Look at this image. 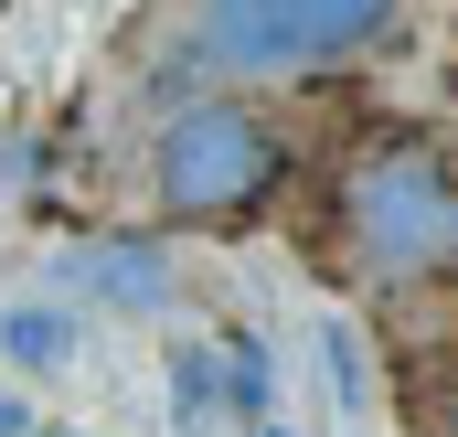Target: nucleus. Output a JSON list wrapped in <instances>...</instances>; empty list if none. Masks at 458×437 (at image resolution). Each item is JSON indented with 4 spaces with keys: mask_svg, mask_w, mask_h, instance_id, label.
I'll return each instance as SVG.
<instances>
[{
    "mask_svg": "<svg viewBox=\"0 0 458 437\" xmlns=\"http://www.w3.org/2000/svg\"><path fill=\"white\" fill-rule=\"evenodd\" d=\"M342 235H352V256H362V278H384V288L448 278L458 267V171L427 139H373V150H352Z\"/></svg>",
    "mask_w": 458,
    "mask_h": 437,
    "instance_id": "f257e3e1",
    "label": "nucleus"
},
{
    "mask_svg": "<svg viewBox=\"0 0 458 437\" xmlns=\"http://www.w3.org/2000/svg\"><path fill=\"white\" fill-rule=\"evenodd\" d=\"M256 437H277V427H256Z\"/></svg>",
    "mask_w": 458,
    "mask_h": 437,
    "instance_id": "0eeeda50",
    "label": "nucleus"
},
{
    "mask_svg": "<svg viewBox=\"0 0 458 437\" xmlns=\"http://www.w3.org/2000/svg\"><path fill=\"white\" fill-rule=\"evenodd\" d=\"M277 171H288V150H277V128L245 107H182L160 128V150H149V193H160V214L182 224H225L245 203H267L277 193Z\"/></svg>",
    "mask_w": 458,
    "mask_h": 437,
    "instance_id": "f03ea898",
    "label": "nucleus"
},
{
    "mask_svg": "<svg viewBox=\"0 0 458 437\" xmlns=\"http://www.w3.org/2000/svg\"><path fill=\"white\" fill-rule=\"evenodd\" d=\"M394 21V0H203V54L234 75H310L342 64Z\"/></svg>",
    "mask_w": 458,
    "mask_h": 437,
    "instance_id": "7ed1b4c3",
    "label": "nucleus"
},
{
    "mask_svg": "<svg viewBox=\"0 0 458 437\" xmlns=\"http://www.w3.org/2000/svg\"><path fill=\"white\" fill-rule=\"evenodd\" d=\"M32 427V416H21V395H0V437H21Z\"/></svg>",
    "mask_w": 458,
    "mask_h": 437,
    "instance_id": "423d86ee",
    "label": "nucleus"
},
{
    "mask_svg": "<svg viewBox=\"0 0 458 437\" xmlns=\"http://www.w3.org/2000/svg\"><path fill=\"white\" fill-rule=\"evenodd\" d=\"M86 278L107 288L117 310H149V299H160V267H149L139 245H107V256H86Z\"/></svg>",
    "mask_w": 458,
    "mask_h": 437,
    "instance_id": "20e7f679",
    "label": "nucleus"
},
{
    "mask_svg": "<svg viewBox=\"0 0 458 437\" xmlns=\"http://www.w3.org/2000/svg\"><path fill=\"white\" fill-rule=\"evenodd\" d=\"M0 341L43 373V363H64V352H75V321H64V310H11V330H0Z\"/></svg>",
    "mask_w": 458,
    "mask_h": 437,
    "instance_id": "39448f33",
    "label": "nucleus"
}]
</instances>
